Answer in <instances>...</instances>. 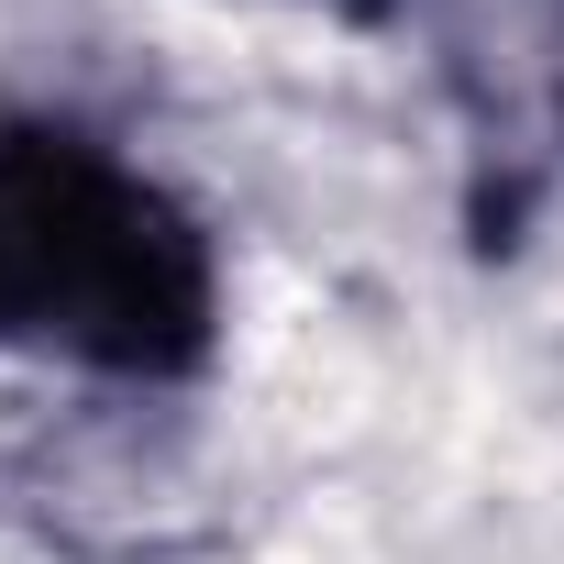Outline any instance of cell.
<instances>
[{
	"instance_id": "6da1fadb",
	"label": "cell",
	"mask_w": 564,
	"mask_h": 564,
	"mask_svg": "<svg viewBox=\"0 0 564 564\" xmlns=\"http://www.w3.org/2000/svg\"><path fill=\"white\" fill-rule=\"evenodd\" d=\"M221 322L199 221L67 122H0V344L188 377Z\"/></svg>"
},
{
	"instance_id": "7a4b0ae2",
	"label": "cell",
	"mask_w": 564,
	"mask_h": 564,
	"mask_svg": "<svg viewBox=\"0 0 564 564\" xmlns=\"http://www.w3.org/2000/svg\"><path fill=\"white\" fill-rule=\"evenodd\" d=\"M366 12H377V0H366Z\"/></svg>"
}]
</instances>
